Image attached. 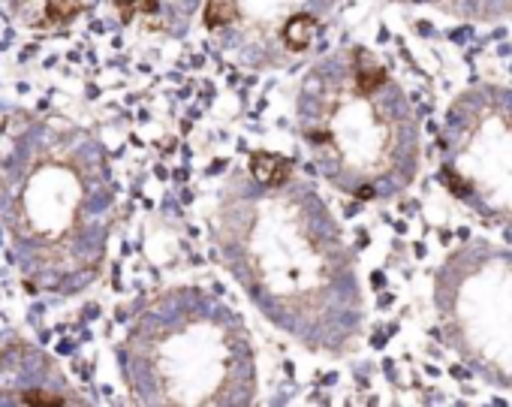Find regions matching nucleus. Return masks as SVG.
Segmentation results:
<instances>
[{
    "mask_svg": "<svg viewBox=\"0 0 512 407\" xmlns=\"http://www.w3.org/2000/svg\"><path fill=\"white\" fill-rule=\"evenodd\" d=\"M115 4L121 7V16H124V19H130V13H133V4H136V0H115Z\"/></svg>",
    "mask_w": 512,
    "mask_h": 407,
    "instance_id": "7",
    "label": "nucleus"
},
{
    "mask_svg": "<svg viewBox=\"0 0 512 407\" xmlns=\"http://www.w3.org/2000/svg\"><path fill=\"white\" fill-rule=\"evenodd\" d=\"M250 172H253L256 181L266 184V187H281L293 175V160L284 157V154H275V151H256L250 157Z\"/></svg>",
    "mask_w": 512,
    "mask_h": 407,
    "instance_id": "1",
    "label": "nucleus"
},
{
    "mask_svg": "<svg viewBox=\"0 0 512 407\" xmlns=\"http://www.w3.org/2000/svg\"><path fill=\"white\" fill-rule=\"evenodd\" d=\"M139 10L142 13H154L157 10V0H139Z\"/></svg>",
    "mask_w": 512,
    "mask_h": 407,
    "instance_id": "8",
    "label": "nucleus"
},
{
    "mask_svg": "<svg viewBox=\"0 0 512 407\" xmlns=\"http://www.w3.org/2000/svg\"><path fill=\"white\" fill-rule=\"evenodd\" d=\"M238 19V7H235V0H208L205 4V13H202V22L205 28H226Z\"/></svg>",
    "mask_w": 512,
    "mask_h": 407,
    "instance_id": "4",
    "label": "nucleus"
},
{
    "mask_svg": "<svg viewBox=\"0 0 512 407\" xmlns=\"http://www.w3.org/2000/svg\"><path fill=\"white\" fill-rule=\"evenodd\" d=\"M79 13H82V0H52V4L46 7V19L52 25H67Z\"/></svg>",
    "mask_w": 512,
    "mask_h": 407,
    "instance_id": "5",
    "label": "nucleus"
},
{
    "mask_svg": "<svg viewBox=\"0 0 512 407\" xmlns=\"http://www.w3.org/2000/svg\"><path fill=\"white\" fill-rule=\"evenodd\" d=\"M25 404H67L61 395H49V392H28Z\"/></svg>",
    "mask_w": 512,
    "mask_h": 407,
    "instance_id": "6",
    "label": "nucleus"
},
{
    "mask_svg": "<svg viewBox=\"0 0 512 407\" xmlns=\"http://www.w3.org/2000/svg\"><path fill=\"white\" fill-rule=\"evenodd\" d=\"M317 19L314 16H308V13H299V16H293L287 25H284V43H287V49H293V52H305L311 43H314V37H317Z\"/></svg>",
    "mask_w": 512,
    "mask_h": 407,
    "instance_id": "2",
    "label": "nucleus"
},
{
    "mask_svg": "<svg viewBox=\"0 0 512 407\" xmlns=\"http://www.w3.org/2000/svg\"><path fill=\"white\" fill-rule=\"evenodd\" d=\"M386 85V70L368 55V52H359L356 55V88L359 94H374Z\"/></svg>",
    "mask_w": 512,
    "mask_h": 407,
    "instance_id": "3",
    "label": "nucleus"
}]
</instances>
